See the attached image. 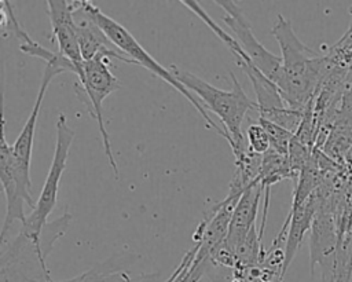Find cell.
Segmentation results:
<instances>
[{
  "mask_svg": "<svg viewBox=\"0 0 352 282\" xmlns=\"http://www.w3.org/2000/svg\"><path fill=\"white\" fill-rule=\"evenodd\" d=\"M272 34L280 48L282 73L276 87L287 107L304 111L315 99L322 81L333 69L326 54L307 47L283 15L278 14Z\"/></svg>",
  "mask_w": 352,
  "mask_h": 282,
  "instance_id": "1",
  "label": "cell"
},
{
  "mask_svg": "<svg viewBox=\"0 0 352 282\" xmlns=\"http://www.w3.org/2000/svg\"><path fill=\"white\" fill-rule=\"evenodd\" d=\"M72 223V215L65 210L59 217L48 221L41 239H34L22 230L10 241L1 243L0 282H45L51 279L47 254L54 243L62 238Z\"/></svg>",
  "mask_w": 352,
  "mask_h": 282,
  "instance_id": "2",
  "label": "cell"
},
{
  "mask_svg": "<svg viewBox=\"0 0 352 282\" xmlns=\"http://www.w3.org/2000/svg\"><path fill=\"white\" fill-rule=\"evenodd\" d=\"M169 70L183 87L198 95L204 107H208L220 118L224 129V139L230 144L234 157L248 150L246 135L242 132V122L249 110H257L258 107L257 103L245 94L235 74L232 72L230 73L232 88L227 91L206 83L201 77L176 65H170Z\"/></svg>",
  "mask_w": 352,
  "mask_h": 282,
  "instance_id": "3",
  "label": "cell"
},
{
  "mask_svg": "<svg viewBox=\"0 0 352 282\" xmlns=\"http://www.w3.org/2000/svg\"><path fill=\"white\" fill-rule=\"evenodd\" d=\"M80 6L81 8L94 19V22L106 33V36L111 40V43L121 51L124 52L129 59H132L136 66H143L144 69L150 70L153 74H155L157 77H160L161 80H164L165 83H168L170 87H173L176 91H179L191 105L192 107L201 114V117L205 120L206 125L213 128L214 131H217V133H220L224 138V129L220 128L217 124H214V121L209 117V114L206 113V109L201 105V102H198V99L186 88L183 87L170 73L169 67H164L162 65H160L140 44L139 41L132 36V33L124 28L121 23H118L117 21H114L113 18H110L109 15H106L96 4H94L92 1L88 0H80Z\"/></svg>",
  "mask_w": 352,
  "mask_h": 282,
  "instance_id": "4",
  "label": "cell"
},
{
  "mask_svg": "<svg viewBox=\"0 0 352 282\" xmlns=\"http://www.w3.org/2000/svg\"><path fill=\"white\" fill-rule=\"evenodd\" d=\"M110 59L95 58L91 61H82L77 66V84H74L77 96L85 103L89 110L92 118L96 120L98 128L102 136L103 150L107 157L110 166L116 177H118L117 162L111 150V143L109 138V132L103 120V100L113 94L114 91L121 88V83L109 69Z\"/></svg>",
  "mask_w": 352,
  "mask_h": 282,
  "instance_id": "5",
  "label": "cell"
},
{
  "mask_svg": "<svg viewBox=\"0 0 352 282\" xmlns=\"http://www.w3.org/2000/svg\"><path fill=\"white\" fill-rule=\"evenodd\" d=\"M55 129H56L55 151H54V158L50 165L45 182L43 184V188L40 191V195L36 201L34 208L32 209V213L28 216L26 221L21 224V228H19L28 235L33 237L34 239H41L43 228L48 223V216L51 215V212L56 205L60 177H62V173L65 172L69 151L76 138V132L69 127L67 118L63 113H59L55 122Z\"/></svg>",
  "mask_w": 352,
  "mask_h": 282,
  "instance_id": "6",
  "label": "cell"
},
{
  "mask_svg": "<svg viewBox=\"0 0 352 282\" xmlns=\"http://www.w3.org/2000/svg\"><path fill=\"white\" fill-rule=\"evenodd\" d=\"M0 182L7 201L6 217L0 232V245L8 241V235L15 221L23 224L28 219L25 205L34 208L36 202L32 198L30 169L23 168L12 154L11 144L6 139V120L1 121L0 138Z\"/></svg>",
  "mask_w": 352,
  "mask_h": 282,
  "instance_id": "7",
  "label": "cell"
},
{
  "mask_svg": "<svg viewBox=\"0 0 352 282\" xmlns=\"http://www.w3.org/2000/svg\"><path fill=\"white\" fill-rule=\"evenodd\" d=\"M219 7L224 10L223 21L231 28L234 32V37L239 43L241 48L253 62V65L275 85L280 78L282 73V59L280 56L274 55L268 51L254 36L250 25L248 23L242 8L236 4V1L231 0H216Z\"/></svg>",
  "mask_w": 352,
  "mask_h": 282,
  "instance_id": "8",
  "label": "cell"
},
{
  "mask_svg": "<svg viewBox=\"0 0 352 282\" xmlns=\"http://www.w3.org/2000/svg\"><path fill=\"white\" fill-rule=\"evenodd\" d=\"M74 1V19L77 25V37L81 50L82 61H91L95 58L120 59L128 65H136L124 52H121L106 33L94 22V19L81 8L80 0Z\"/></svg>",
  "mask_w": 352,
  "mask_h": 282,
  "instance_id": "9",
  "label": "cell"
},
{
  "mask_svg": "<svg viewBox=\"0 0 352 282\" xmlns=\"http://www.w3.org/2000/svg\"><path fill=\"white\" fill-rule=\"evenodd\" d=\"M45 3L50 15L52 36L56 40L59 52L70 59L76 66H78L82 62V56L77 37V25L74 19V1L48 0Z\"/></svg>",
  "mask_w": 352,
  "mask_h": 282,
  "instance_id": "10",
  "label": "cell"
},
{
  "mask_svg": "<svg viewBox=\"0 0 352 282\" xmlns=\"http://www.w3.org/2000/svg\"><path fill=\"white\" fill-rule=\"evenodd\" d=\"M263 193L264 188L261 187L260 182H257L242 193L241 198L234 206L228 234L226 241L223 242V246L234 256V259L236 249L245 242L246 237L256 226V217L258 213V205Z\"/></svg>",
  "mask_w": 352,
  "mask_h": 282,
  "instance_id": "11",
  "label": "cell"
},
{
  "mask_svg": "<svg viewBox=\"0 0 352 282\" xmlns=\"http://www.w3.org/2000/svg\"><path fill=\"white\" fill-rule=\"evenodd\" d=\"M60 73H65L63 70L52 66V65H47L43 73V78H41V84L40 88L37 91V96L33 105V109L26 120V122L23 124L18 138L15 139V142L11 144L12 149V154L16 158V161L30 169V161H32V149H33V139H34V131H36V125H37V118L40 114V109L41 105L44 102V96L45 92L48 89V85L51 84L52 78H55L56 76H59Z\"/></svg>",
  "mask_w": 352,
  "mask_h": 282,
  "instance_id": "12",
  "label": "cell"
},
{
  "mask_svg": "<svg viewBox=\"0 0 352 282\" xmlns=\"http://www.w3.org/2000/svg\"><path fill=\"white\" fill-rule=\"evenodd\" d=\"M131 263H133L131 254H116L106 261L95 264L82 274L62 282H133L135 278L128 272Z\"/></svg>",
  "mask_w": 352,
  "mask_h": 282,
  "instance_id": "13",
  "label": "cell"
},
{
  "mask_svg": "<svg viewBox=\"0 0 352 282\" xmlns=\"http://www.w3.org/2000/svg\"><path fill=\"white\" fill-rule=\"evenodd\" d=\"M283 179H293L294 182L297 180L290 168L289 157L270 149L265 154H263L258 182L264 190H271L275 183Z\"/></svg>",
  "mask_w": 352,
  "mask_h": 282,
  "instance_id": "14",
  "label": "cell"
},
{
  "mask_svg": "<svg viewBox=\"0 0 352 282\" xmlns=\"http://www.w3.org/2000/svg\"><path fill=\"white\" fill-rule=\"evenodd\" d=\"M257 121L261 124V127L265 129V132L270 138L271 150H274L279 154L287 155L289 154V146H290V142H292L294 133H292L290 131L282 128L280 125H278L272 121L264 120L261 117H258Z\"/></svg>",
  "mask_w": 352,
  "mask_h": 282,
  "instance_id": "15",
  "label": "cell"
},
{
  "mask_svg": "<svg viewBox=\"0 0 352 282\" xmlns=\"http://www.w3.org/2000/svg\"><path fill=\"white\" fill-rule=\"evenodd\" d=\"M246 142H248L249 150L256 154H260V155L265 154L271 149L270 138L258 121L256 124H250L248 127Z\"/></svg>",
  "mask_w": 352,
  "mask_h": 282,
  "instance_id": "16",
  "label": "cell"
},
{
  "mask_svg": "<svg viewBox=\"0 0 352 282\" xmlns=\"http://www.w3.org/2000/svg\"><path fill=\"white\" fill-rule=\"evenodd\" d=\"M133 282H158V274H142Z\"/></svg>",
  "mask_w": 352,
  "mask_h": 282,
  "instance_id": "17",
  "label": "cell"
},
{
  "mask_svg": "<svg viewBox=\"0 0 352 282\" xmlns=\"http://www.w3.org/2000/svg\"><path fill=\"white\" fill-rule=\"evenodd\" d=\"M173 279H175V274L172 272V274H170V275H169L164 282H173Z\"/></svg>",
  "mask_w": 352,
  "mask_h": 282,
  "instance_id": "18",
  "label": "cell"
},
{
  "mask_svg": "<svg viewBox=\"0 0 352 282\" xmlns=\"http://www.w3.org/2000/svg\"><path fill=\"white\" fill-rule=\"evenodd\" d=\"M45 282H55V281L51 278V279H48V281H45Z\"/></svg>",
  "mask_w": 352,
  "mask_h": 282,
  "instance_id": "19",
  "label": "cell"
}]
</instances>
